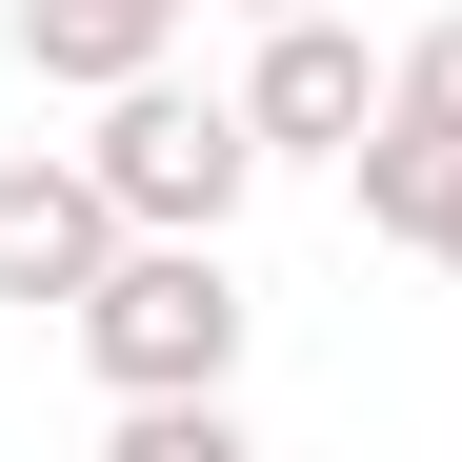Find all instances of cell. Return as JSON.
Returning a JSON list of instances; mask_svg holds the SVG:
<instances>
[{"label": "cell", "instance_id": "5", "mask_svg": "<svg viewBox=\"0 0 462 462\" xmlns=\"http://www.w3.org/2000/svg\"><path fill=\"white\" fill-rule=\"evenodd\" d=\"M442 181H462V121H442V101H382V121L342 141V201H362V242H402V262H422Z\"/></svg>", "mask_w": 462, "mask_h": 462}, {"label": "cell", "instance_id": "1", "mask_svg": "<svg viewBox=\"0 0 462 462\" xmlns=\"http://www.w3.org/2000/svg\"><path fill=\"white\" fill-rule=\"evenodd\" d=\"M242 262H221V221H121V262L60 301V342H81L101 402H181V382H242Z\"/></svg>", "mask_w": 462, "mask_h": 462}, {"label": "cell", "instance_id": "2", "mask_svg": "<svg viewBox=\"0 0 462 462\" xmlns=\"http://www.w3.org/2000/svg\"><path fill=\"white\" fill-rule=\"evenodd\" d=\"M101 201L121 221H242L262 201V121H242V81H162V60H141V81H101Z\"/></svg>", "mask_w": 462, "mask_h": 462}, {"label": "cell", "instance_id": "4", "mask_svg": "<svg viewBox=\"0 0 462 462\" xmlns=\"http://www.w3.org/2000/svg\"><path fill=\"white\" fill-rule=\"evenodd\" d=\"M101 262H121V201H101L81 141H60V162H0V301H21V322H41V301H81Z\"/></svg>", "mask_w": 462, "mask_h": 462}, {"label": "cell", "instance_id": "6", "mask_svg": "<svg viewBox=\"0 0 462 462\" xmlns=\"http://www.w3.org/2000/svg\"><path fill=\"white\" fill-rule=\"evenodd\" d=\"M181 41V0H21V60H41V81H141V60H162Z\"/></svg>", "mask_w": 462, "mask_h": 462}, {"label": "cell", "instance_id": "8", "mask_svg": "<svg viewBox=\"0 0 462 462\" xmlns=\"http://www.w3.org/2000/svg\"><path fill=\"white\" fill-rule=\"evenodd\" d=\"M422 262H442V282H462V181H442V221H422Z\"/></svg>", "mask_w": 462, "mask_h": 462}, {"label": "cell", "instance_id": "9", "mask_svg": "<svg viewBox=\"0 0 462 462\" xmlns=\"http://www.w3.org/2000/svg\"><path fill=\"white\" fill-rule=\"evenodd\" d=\"M242 21H301V0H242Z\"/></svg>", "mask_w": 462, "mask_h": 462}, {"label": "cell", "instance_id": "3", "mask_svg": "<svg viewBox=\"0 0 462 462\" xmlns=\"http://www.w3.org/2000/svg\"><path fill=\"white\" fill-rule=\"evenodd\" d=\"M402 101V60H382L342 0H301V21H262V60H242V121H262V162H342V141Z\"/></svg>", "mask_w": 462, "mask_h": 462}, {"label": "cell", "instance_id": "7", "mask_svg": "<svg viewBox=\"0 0 462 462\" xmlns=\"http://www.w3.org/2000/svg\"><path fill=\"white\" fill-rule=\"evenodd\" d=\"M402 101H442V121H462V21H422V41H402Z\"/></svg>", "mask_w": 462, "mask_h": 462}]
</instances>
